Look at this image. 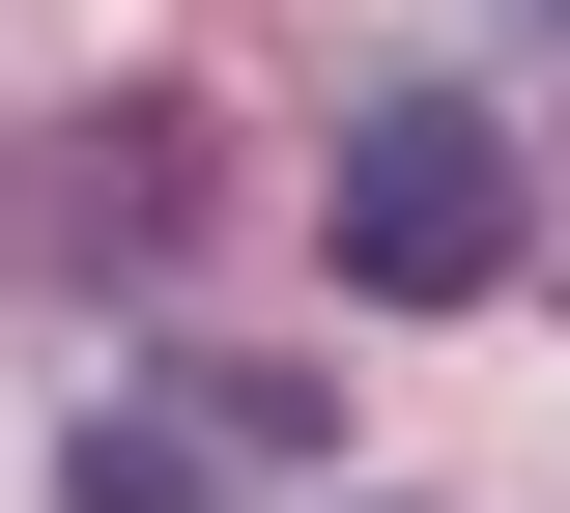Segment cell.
<instances>
[{
	"label": "cell",
	"mask_w": 570,
	"mask_h": 513,
	"mask_svg": "<svg viewBox=\"0 0 570 513\" xmlns=\"http://www.w3.org/2000/svg\"><path fill=\"white\" fill-rule=\"evenodd\" d=\"M513 228H542V171H513V115H456V86H371L343 171H314V257H343L371 314H485Z\"/></svg>",
	"instance_id": "obj_1"
},
{
	"label": "cell",
	"mask_w": 570,
	"mask_h": 513,
	"mask_svg": "<svg viewBox=\"0 0 570 513\" xmlns=\"http://www.w3.org/2000/svg\"><path fill=\"white\" fill-rule=\"evenodd\" d=\"M228 485H314V371L285 343H171L142 399L58 428V513H228Z\"/></svg>",
	"instance_id": "obj_2"
},
{
	"label": "cell",
	"mask_w": 570,
	"mask_h": 513,
	"mask_svg": "<svg viewBox=\"0 0 570 513\" xmlns=\"http://www.w3.org/2000/svg\"><path fill=\"white\" fill-rule=\"evenodd\" d=\"M513 29H570V0H513Z\"/></svg>",
	"instance_id": "obj_3"
}]
</instances>
